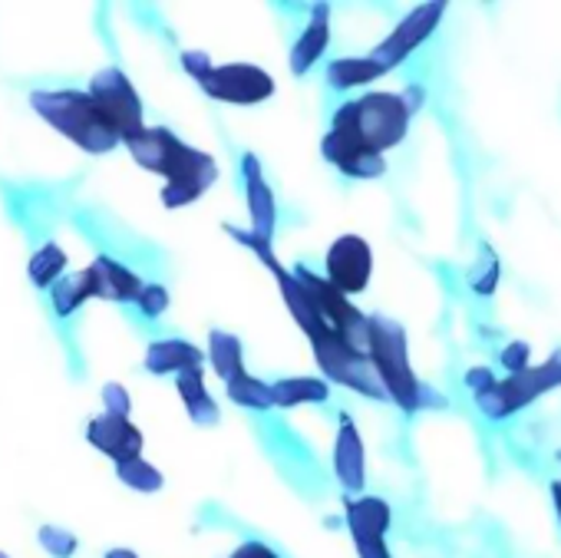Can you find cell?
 <instances>
[{"label": "cell", "instance_id": "1", "mask_svg": "<svg viewBox=\"0 0 561 558\" xmlns=\"http://www.w3.org/2000/svg\"><path fill=\"white\" fill-rule=\"evenodd\" d=\"M423 100L420 87H407L400 93H367L341 106L321 143L324 159L351 179H380L387 172L383 152L403 143Z\"/></svg>", "mask_w": 561, "mask_h": 558}, {"label": "cell", "instance_id": "2", "mask_svg": "<svg viewBox=\"0 0 561 558\" xmlns=\"http://www.w3.org/2000/svg\"><path fill=\"white\" fill-rule=\"evenodd\" d=\"M123 146L142 169L165 175V189H162L165 208H182L198 202L218 179V162L208 152L185 146L165 126H146L136 136H129Z\"/></svg>", "mask_w": 561, "mask_h": 558}, {"label": "cell", "instance_id": "3", "mask_svg": "<svg viewBox=\"0 0 561 558\" xmlns=\"http://www.w3.org/2000/svg\"><path fill=\"white\" fill-rule=\"evenodd\" d=\"M367 354L390 394V400L407 410V413H416L423 407H446V397L436 394L430 384H423L413 367H410V354H407V331L390 321V318H380V315H370V344H367Z\"/></svg>", "mask_w": 561, "mask_h": 558}, {"label": "cell", "instance_id": "4", "mask_svg": "<svg viewBox=\"0 0 561 558\" xmlns=\"http://www.w3.org/2000/svg\"><path fill=\"white\" fill-rule=\"evenodd\" d=\"M31 106L41 119H47L57 133H64L83 152L106 156L123 143L116 129L106 123L96 100L83 90H37L31 93Z\"/></svg>", "mask_w": 561, "mask_h": 558}, {"label": "cell", "instance_id": "5", "mask_svg": "<svg viewBox=\"0 0 561 558\" xmlns=\"http://www.w3.org/2000/svg\"><path fill=\"white\" fill-rule=\"evenodd\" d=\"M554 387H561V351L551 354L538 367H525V371H518V374H512L505 380H495L492 390L476 397V407L489 420H505V417L518 413L525 403H531L535 397H541V394H548Z\"/></svg>", "mask_w": 561, "mask_h": 558}, {"label": "cell", "instance_id": "6", "mask_svg": "<svg viewBox=\"0 0 561 558\" xmlns=\"http://www.w3.org/2000/svg\"><path fill=\"white\" fill-rule=\"evenodd\" d=\"M96 106L103 110L106 123L116 129V136L126 143L129 136H136L142 126V100L136 93V87L129 83V77L119 70V67H106L100 70L93 80H90V90H87Z\"/></svg>", "mask_w": 561, "mask_h": 558}, {"label": "cell", "instance_id": "7", "mask_svg": "<svg viewBox=\"0 0 561 558\" xmlns=\"http://www.w3.org/2000/svg\"><path fill=\"white\" fill-rule=\"evenodd\" d=\"M198 87L205 90V96L221 100V103H234V106H251V103H264L267 96H274V80L251 64L211 67L198 80Z\"/></svg>", "mask_w": 561, "mask_h": 558}, {"label": "cell", "instance_id": "8", "mask_svg": "<svg viewBox=\"0 0 561 558\" xmlns=\"http://www.w3.org/2000/svg\"><path fill=\"white\" fill-rule=\"evenodd\" d=\"M374 251L360 235H341L328 251V282L344 295H360L370 285Z\"/></svg>", "mask_w": 561, "mask_h": 558}, {"label": "cell", "instance_id": "9", "mask_svg": "<svg viewBox=\"0 0 561 558\" xmlns=\"http://www.w3.org/2000/svg\"><path fill=\"white\" fill-rule=\"evenodd\" d=\"M443 11H446V4H423V8H416L370 57H374V64L383 70V73H390L393 67H400L423 41H430V34L436 31V24L443 21Z\"/></svg>", "mask_w": 561, "mask_h": 558}, {"label": "cell", "instance_id": "10", "mask_svg": "<svg viewBox=\"0 0 561 558\" xmlns=\"http://www.w3.org/2000/svg\"><path fill=\"white\" fill-rule=\"evenodd\" d=\"M390 505L377 496L351 499L347 502V525L360 558H393L387 551V528H390Z\"/></svg>", "mask_w": 561, "mask_h": 558}, {"label": "cell", "instance_id": "11", "mask_svg": "<svg viewBox=\"0 0 561 558\" xmlns=\"http://www.w3.org/2000/svg\"><path fill=\"white\" fill-rule=\"evenodd\" d=\"M87 440L100 453H106L116 466L129 463V459H136L142 453V433L126 417H113V413L93 417L90 426H87Z\"/></svg>", "mask_w": 561, "mask_h": 558}, {"label": "cell", "instance_id": "12", "mask_svg": "<svg viewBox=\"0 0 561 558\" xmlns=\"http://www.w3.org/2000/svg\"><path fill=\"white\" fill-rule=\"evenodd\" d=\"M241 172H244V189H248V212H251V235L264 244H271L274 238V221H277V208H274V195L271 185L261 175L257 156L248 152L241 159Z\"/></svg>", "mask_w": 561, "mask_h": 558}, {"label": "cell", "instance_id": "13", "mask_svg": "<svg viewBox=\"0 0 561 558\" xmlns=\"http://www.w3.org/2000/svg\"><path fill=\"white\" fill-rule=\"evenodd\" d=\"M334 469L347 492H360L367 482V459H364V440L354 426L351 413H341V430L334 443Z\"/></svg>", "mask_w": 561, "mask_h": 558}, {"label": "cell", "instance_id": "14", "mask_svg": "<svg viewBox=\"0 0 561 558\" xmlns=\"http://www.w3.org/2000/svg\"><path fill=\"white\" fill-rule=\"evenodd\" d=\"M87 271L93 282V298H103V301H139V295L146 288L126 264H119L106 254H100L93 264H87Z\"/></svg>", "mask_w": 561, "mask_h": 558}, {"label": "cell", "instance_id": "15", "mask_svg": "<svg viewBox=\"0 0 561 558\" xmlns=\"http://www.w3.org/2000/svg\"><path fill=\"white\" fill-rule=\"evenodd\" d=\"M328 44H331V8L328 4H318V8H311V21H308L305 34L298 37L295 50H291V70H295V77L311 73V67L324 57Z\"/></svg>", "mask_w": 561, "mask_h": 558}, {"label": "cell", "instance_id": "16", "mask_svg": "<svg viewBox=\"0 0 561 558\" xmlns=\"http://www.w3.org/2000/svg\"><path fill=\"white\" fill-rule=\"evenodd\" d=\"M175 387H179V397L188 410V420L195 426H215L221 417H218V403L211 400V394L205 390V374L202 367H192V371H182L175 377Z\"/></svg>", "mask_w": 561, "mask_h": 558}, {"label": "cell", "instance_id": "17", "mask_svg": "<svg viewBox=\"0 0 561 558\" xmlns=\"http://www.w3.org/2000/svg\"><path fill=\"white\" fill-rule=\"evenodd\" d=\"M202 367V351L188 341L169 338V341H156L146 351V371L149 374H182Z\"/></svg>", "mask_w": 561, "mask_h": 558}, {"label": "cell", "instance_id": "18", "mask_svg": "<svg viewBox=\"0 0 561 558\" xmlns=\"http://www.w3.org/2000/svg\"><path fill=\"white\" fill-rule=\"evenodd\" d=\"M90 298H93V282H90V271L87 267L83 271H73V274H64L60 282L50 288V301H54L57 318H70Z\"/></svg>", "mask_w": 561, "mask_h": 558}, {"label": "cell", "instance_id": "19", "mask_svg": "<svg viewBox=\"0 0 561 558\" xmlns=\"http://www.w3.org/2000/svg\"><path fill=\"white\" fill-rule=\"evenodd\" d=\"M208 361H211L215 374L225 384H231L241 374H248L244 364H241V341L234 334H228V331H211L208 334Z\"/></svg>", "mask_w": 561, "mask_h": 558}, {"label": "cell", "instance_id": "20", "mask_svg": "<svg viewBox=\"0 0 561 558\" xmlns=\"http://www.w3.org/2000/svg\"><path fill=\"white\" fill-rule=\"evenodd\" d=\"M274 407H305V403H324L328 400V384L318 377H285L271 384Z\"/></svg>", "mask_w": 561, "mask_h": 558}, {"label": "cell", "instance_id": "21", "mask_svg": "<svg viewBox=\"0 0 561 558\" xmlns=\"http://www.w3.org/2000/svg\"><path fill=\"white\" fill-rule=\"evenodd\" d=\"M383 70L374 64V57H344V60H334L328 67V83L334 90H347V87H367L374 80H380Z\"/></svg>", "mask_w": 561, "mask_h": 558}, {"label": "cell", "instance_id": "22", "mask_svg": "<svg viewBox=\"0 0 561 558\" xmlns=\"http://www.w3.org/2000/svg\"><path fill=\"white\" fill-rule=\"evenodd\" d=\"M31 282L37 285V288H54L60 277H64V271H67V251L57 244V241H47L34 258H31Z\"/></svg>", "mask_w": 561, "mask_h": 558}, {"label": "cell", "instance_id": "23", "mask_svg": "<svg viewBox=\"0 0 561 558\" xmlns=\"http://www.w3.org/2000/svg\"><path fill=\"white\" fill-rule=\"evenodd\" d=\"M228 397L231 403L238 407H248V410H271L274 407V394L264 380L251 377V374H241L238 380L228 384Z\"/></svg>", "mask_w": 561, "mask_h": 558}, {"label": "cell", "instance_id": "24", "mask_svg": "<svg viewBox=\"0 0 561 558\" xmlns=\"http://www.w3.org/2000/svg\"><path fill=\"white\" fill-rule=\"evenodd\" d=\"M116 476H119V482H126L129 489H136V492H159L162 489V472L152 466V463H146L142 456H136V459H129V463H119L116 466Z\"/></svg>", "mask_w": 561, "mask_h": 558}, {"label": "cell", "instance_id": "25", "mask_svg": "<svg viewBox=\"0 0 561 558\" xmlns=\"http://www.w3.org/2000/svg\"><path fill=\"white\" fill-rule=\"evenodd\" d=\"M41 545L54 555V558H70L77 551V535L60 528V525H44L41 528Z\"/></svg>", "mask_w": 561, "mask_h": 558}, {"label": "cell", "instance_id": "26", "mask_svg": "<svg viewBox=\"0 0 561 558\" xmlns=\"http://www.w3.org/2000/svg\"><path fill=\"white\" fill-rule=\"evenodd\" d=\"M136 305H139V311H142L146 318H159V315H165V308H169V292H165L162 285H146Z\"/></svg>", "mask_w": 561, "mask_h": 558}, {"label": "cell", "instance_id": "27", "mask_svg": "<svg viewBox=\"0 0 561 558\" xmlns=\"http://www.w3.org/2000/svg\"><path fill=\"white\" fill-rule=\"evenodd\" d=\"M103 403H106V413L126 417V420H129L133 403H129V390H126L123 384H106V387H103Z\"/></svg>", "mask_w": 561, "mask_h": 558}, {"label": "cell", "instance_id": "28", "mask_svg": "<svg viewBox=\"0 0 561 558\" xmlns=\"http://www.w3.org/2000/svg\"><path fill=\"white\" fill-rule=\"evenodd\" d=\"M528 357H531V348H528L525 341H515V344H508V348L502 351V364H505V371H512V374L525 371V367H528Z\"/></svg>", "mask_w": 561, "mask_h": 558}, {"label": "cell", "instance_id": "29", "mask_svg": "<svg viewBox=\"0 0 561 558\" xmlns=\"http://www.w3.org/2000/svg\"><path fill=\"white\" fill-rule=\"evenodd\" d=\"M182 67H185V73L198 83V80H202L215 64H211V57H208V54H202V50H185V54H182Z\"/></svg>", "mask_w": 561, "mask_h": 558}, {"label": "cell", "instance_id": "30", "mask_svg": "<svg viewBox=\"0 0 561 558\" xmlns=\"http://www.w3.org/2000/svg\"><path fill=\"white\" fill-rule=\"evenodd\" d=\"M466 384H469L472 397H479V394H485V390H492V387H495V377H492V371H489V367H472V371L466 374Z\"/></svg>", "mask_w": 561, "mask_h": 558}, {"label": "cell", "instance_id": "31", "mask_svg": "<svg viewBox=\"0 0 561 558\" xmlns=\"http://www.w3.org/2000/svg\"><path fill=\"white\" fill-rule=\"evenodd\" d=\"M231 558H277V551H271V548L261 545V542H244L241 548L231 551Z\"/></svg>", "mask_w": 561, "mask_h": 558}, {"label": "cell", "instance_id": "32", "mask_svg": "<svg viewBox=\"0 0 561 558\" xmlns=\"http://www.w3.org/2000/svg\"><path fill=\"white\" fill-rule=\"evenodd\" d=\"M106 558H139V555L129 548H113V551H106Z\"/></svg>", "mask_w": 561, "mask_h": 558}, {"label": "cell", "instance_id": "33", "mask_svg": "<svg viewBox=\"0 0 561 558\" xmlns=\"http://www.w3.org/2000/svg\"><path fill=\"white\" fill-rule=\"evenodd\" d=\"M0 558H11V555H4V551H0Z\"/></svg>", "mask_w": 561, "mask_h": 558}]
</instances>
